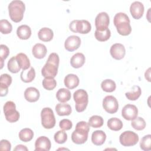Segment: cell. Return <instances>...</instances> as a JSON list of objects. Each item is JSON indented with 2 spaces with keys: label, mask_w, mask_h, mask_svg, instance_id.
I'll return each mask as SVG.
<instances>
[{
  "label": "cell",
  "mask_w": 151,
  "mask_h": 151,
  "mask_svg": "<svg viewBox=\"0 0 151 151\" xmlns=\"http://www.w3.org/2000/svg\"><path fill=\"white\" fill-rule=\"evenodd\" d=\"M59 56L55 52L50 54L45 64L41 70V74L44 77L54 78L58 72L59 65Z\"/></svg>",
  "instance_id": "cell-1"
},
{
  "label": "cell",
  "mask_w": 151,
  "mask_h": 151,
  "mask_svg": "<svg viewBox=\"0 0 151 151\" xmlns=\"http://www.w3.org/2000/svg\"><path fill=\"white\" fill-rule=\"evenodd\" d=\"M90 125L88 123L84 121L78 122L71 134L72 141L77 145L84 143L87 140Z\"/></svg>",
  "instance_id": "cell-2"
},
{
  "label": "cell",
  "mask_w": 151,
  "mask_h": 151,
  "mask_svg": "<svg viewBox=\"0 0 151 151\" xmlns=\"http://www.w3.org/2000/svg\"><path fill=\"white\" fill-rule=\"evenodd\" d=\"M113 22L120 35L126 36L131 33L132 27L130 24V19L125 13L119 12L116 14L114 17Z\"/></svg>",
  "instance_id": "cell-3"
},
{
  "label": "cell",
  "mask_w": 151,
  "mask_h": 151,
  "mask_svg": "<svg viewBox=\"0 0 151 151\" xmlns=\"http://www.w3.org/2000/svg\"><path fill=\"white\" fill-rule=\"evenodd\" d=\"M25 9L24 3L19 0L11 1L8 5L9 15L11 20L15 22H20L24 17Z\"/></svg>",
  "instance_id": "cell-4"
},
{
  "label": "cell",
  "mask_w": 151,
  "mask_h": 151,
  "mask_svg": "<svg viewBox=\"0 0 151 151\" xmlns=\"http://www.w3.org/2000/svg\"><path fill=\"white\" fill-rule=\"evenodd\" d=\"M74 100L76 102V110L77 112L83 111L87 107L88 99L87 91L83 89H78L73 94Z\"/></svg>",
  "instance_id": "cell-5"
},
{
  "label": "cell",
  "mask_w": 151,
  "mask_h": 151,
  "mask_svg": "<svg viewBox=\"0 0 151 151\" xmlns=\"http://www.w3.org/2000/svg\"><path fill=\"white\" fill-rule=\"evenodd\" d=\"M4 113L6 120L10 123L17 122L19 119V113L16 110L15 104L12 101H8L4 106Z\"/></svg>",
  "instance_id": "cell-6"
},
{
  "label": "cell",
  "mask_w": 151,
  "mask_h": 151,
  "mask_svg": "<svg viewBox=\"0 0 151 151\" xmlns=\"http://www.w3.org/2000/svg\"><path fill=\"white\" fill-rule=\"evenodd\" d=\"M41 124L45 129H52L55 125V119L53 111L50 107H44L41 112Z\"/></svg>",
  "instance_id": "cell-7"
},
{
  "label": "cell",
  "mask_w": 151,
  "mask_h": 151,
  "mask_svg": "<svg viewBox=\"0 0 151 151\" xmlns=\"http://www.w3.org/2000/svg\"><path fill=\"white\" fill-rule=\"evenodd\" d=\"M69 28L73 32L85 34L91 31V26L90 23L87 20L76 19L70 22Z\"/></svg>",
  "instance_id": "cell-8"
},
{
  "label": "cell",
  "mask_w": 151,
  "mask_h": 151,
  "mask_svg": "<svg viewBox=\"0 0 151 151\" xmlns=\"http://www.w3.org/2000/svg\"><path fill=\"white\" fill-rule=\"evenodd\" d=\"M119 141L123 146H132L138 142L139 136L132 131H125L120 134Z\"/></svg>",
  "instance_id": "cell-9"
},
{
  "label": "cell",
  "mask_w": 151,
  "mask_h": 151,
  "mask_svg": "<svg viewBox=\"0 0 151 151\" xmlns=\"http://www.w3.org/2000/svg\"><path fill=\"white\" fill-rule=\"evenodd\" d=\"M103 107L105 111L110 114L116 113L119 109V103L113 96H107L103 100Z\"/></svg>",
  "instance_id": "cell-10"
},
{
  "label": "cell",
  "mask_w": 151,
  "mask_h": 151,
  "mask_svg": "<svg viewBox=\"0 0 151 151\" xmlns=\"http://www.w3.org/2000/svg\"><path fill=\"white\" fill-rule=\"evenodd\" d=\"M110 22L109 15L105 12H100L95 18V25L96 30L104 31L108 28Z\"/></svg>",
  "instance_id": "cell-11"
},
{
  "label": "cell",
  "mask_w": 151,
  "mask_h": 151,
  "mask_svg": "<svg viewBox=\"0 0 151 151\" xmlns=\"http://www.w3.org/2000/svg\"><path fill=\"white\" fill-rule=\"evenodd\" d=\"M138 109L133 104H127L125 105L122 110V116L127 120H132L137 117Z\"/></svg>",
  "instance_id": "cell-12"
},
{
  "label": "cell",
  "mask_w": 151,
  "mask_h": 151,
  "mask_svg": "<svg viewBox=\"0 0 151 151\" xmlns=\"http://www.w3.org/2000/svg\"><path fill=\"white\" fill-rule=\"evenodd\" d=\"M81 44L80 38L77 35L69 36L65 41L64 47L68 51H73L79 48Z\"/></svg>",
  "instance_id": "cell-13"
},
{
  "label": "cell",
  "mask_w": 151,
  "mask_h": 151,
  "mask_svg": "<svg viewBox=\"0 0 151 151\" xmlns=\"http://www.w3.org/2000/svg\"><path fill=\"white\" fill-rule=\"evenodd\" d=\"M110 52L113 58L119 60L124 57L126 50L123 44L120 43H116L111 46Z\"/></svg>",
  "instance_id": "cell-14"
},
{
  "label": "cell",
  "mask_w": 151,
  "mask_h": 151,
  "mask_svg": "<svg viewBox=\"0 0 151 151\" xmlns=\"http://www.w3.org/2000/svg\"><path fill=\"white\" fill-rule=\"evenodd\" d=\"M51 146V142L47 137L40 136L35 142V151H48Z\"/></svg>",
  "instance_id": "cell-15"
},
{
  "label": "cell",
  "mask_w": 151,
  "mask_h": 151,
  "mask_svg": "<svg viewBox=\"0 0 151 151\" xmlns=\"http://www.w3.org/2000/svg\"><path fill=\"white\" fill-rule=\"evenodd\" d=\"M12 83V77L8 74H2L0 77V95L5 96L8 92V87Z\"/></svg>",
  "instance_id": "cell-16"
},
{
  "label": "cell",
  "mask_w": 151,
  "mask_h": 151,
  "mask_svg": "<svg viewBox=\"0 0 151 151\" xmlns=\"http://www.w3.org/2000/svg\"><path fill=\"white\" fill-rule=\"evenodd\" d=\"M130 12L133 18L136 19H140L144 12L143 4L139 1L133 2L130 6Z\"/></svg>",
  "instance_id": "cell-17"
},
{
  "label": "cell",
  "mask_w": 151,
  "mask_h": 151,
  "mask_svg": "<svg viewBox=\"0 0 151 151\" xmlns=\"http://www.w3.org/2000/svg\"><path fill=\"white\" fill-rule=\"evenodd\" d=\"M40 92L35 87H30L27 88L24 92V97L27 101L29 102H35L40 98Z\"/></svg>",
  "instance_id": "cell-18"
},
{
  "label": "cell",
  "mask_w": 151,
  "mask_h": 151,
  "mask_svg": "<svg viewBox=\"0 0 151 151\" xmlns=\"http://www.w3.org/2000/svg\"><path fill=\"white\" fill-rule=\"evenodd\" d=\"M47 49L46 47L40 43L35 44L32 48V52L34 57L38 59L43 58L47 54Z\"/></svg>",
  "instance_id": "cell-19"
},
{
  "label": "cell",
  "mask_w": 151,
  "mask_h": 151,
  "mask_svg": "<svg viewBox=\"0 0 151 151\" xmlns=\"http://www.w3.org/2000/svg\"><path fill=\"white\" fill-rule=\"evenodd\" d=\"M106 139V134L103 130H96L91 134V142L96 146L102 145Z\"/></svg>",
  "instance_id": "cell-20"
},
{
  "label": "cell",
  "mask_w": 151,
  "mask_h": 151,
  "mask_svg": "<svg viewBox=\"0 0 151 151\" xmlns=\"http://www.w3.org/2000/svg\"><path fill=\"white\" fill-rule=\"evenodd\" d=\"M78 77L74 74H67L64 78V85L68 89H73L77 87L79 84Z\"/></svg>",
  "instance_id": "cell-21"
},
{
  "label": "cell",
  "mask_w": 151,
  "mask_h": 151,
  "mask_svg": "<svg viewBox=\"0 0 151 151\" xmlns=\"http://www.w3.org/2000/svg\"><path fill=\"white\" fill-rule=\"evenodd\" d=\"M85 56L81 52H77L74 54L70 60L71 65L75 68L81 67L85 63Z\"/></svg>",
  "instance_id": "cell-22"
},
{
  "label": "cell",
  "mask_w": 151,
  "mask_h": 151,
  "mask_svg": "<svg viewBox=\"0 0 151 151\" xmlns=\"http://www.w3.org/2000/svg\"><path fill=\"white\" fill-rule=\"evenodd\" d=\"M17 36L21 40H27L31 35V29L27 25H21L17 29Z\"/></svg>",
  "instance_id": "cell-23"
},
{
  "label": "cell",
  "mask_w": 151,
  "mask_h": 151,
  "mask_svg": "<svg viewBox=\"0 0 151 151\" xmlns=\"http://www.w3.org/2000/svg\"><path fill=\"white\" fill-rule=\"evenodd\" d=\"M38 35L40 40L44 42H48L50 41L52 39L54 33L52 29H51L50 28L47 27H44L40 29L38 33Z\"/></svg>",
  "instance_id": "cell-24"
},
{
  "label": "cell",
  "mask_w": 151,
  "mask_h": 151,
  "mask_svg": "<svg viewBox=\"0 0 151 151\" xmlns=\"http://www.w3.org/2000/svg\"><path fill=\"white\" fill-rule=\"evenodd\" d=\"M15 57L19 67L22 68V70H27L30 67V61L26 54L21 52L18 54Z\"/></svg>",
  "instance_id": "cell-25"
},
{
  "label": "cell",
  "mask_w": 151,
  "mask_h": 151,
  "mask_svg": "<svg viewBox=\"0 0 151 151\" xmlns=\"http://www.w3.org/2000/svg\"><path fill=\"white\" fill-rule=\"evenodd\" d=\"M55 111L59 116H68L71 113V107L70 105L65 103H58L55 106Z\"/></svg>",
  "instance_id": "cell-26"
},
{
  "label": "cell",
  "mask_w": 151,
  "mask_h": 151,
  "mask_svg": "<svg viewBox=\"0 0 151 151\" xmlns=\"http://www.w3.org/2000/svg\"><path fill=\"white\" fill-rule=\"evenodd\" d=\"M35 77V71L33 67H31L29 70H22L20 74L21 79L25 83L31 82Z\"/></svg>",
  "instance_id": "cell-27"
},
{
  "label": "cell",
  "mask_w": 151,
  "mask_h": 151,
  "mask_svg": "<svg viewBox=\"0 0 151 151\" xmlns=\"http://www.w3.org/2000/svg\"><path fill=\"white\" fill-rule=\"evenodd\" d=\"M56 97L61 103H65L69 101L71 99V93L67 88H60L56 93Z\"/></svg>",
  "instance_id": "cell-28"
},
{
  "label": "cell",
  "mask_w": 151,
  "mask_h": 151,
  "mask_svg": "<svg viewBox=\"0 0 151 151\" xmlns=\"http://www.w3.org/2000/svg\"><path fill=\"white\" fill-rule=\"evenodd\" d=\"M108 127L114 131H119L123 127V123L121 120L116 117H113L107 121Z\"/></svg>",
  "instance_id": "cell-29"
},
{
  "label": "cell",
  "mask_w": 151,
  "mask_h": 151,
  "mask_svg": "<svg viewBox=\"0 0 151 151\" xmlns=\"http://www.w3.org/2000/svg\"><path fill=\"white\" fill-rule=\"evenodd\" d=\"M34 136L33 131L29 128L22 129L19 133V139L24 142H28L32 140Z\"/></svg>",
  "instance_id": "cell-30"
},
{
  "label": "cell",
  "mask_w": 151,
  "mask_h": 151,
  "mask_svg": "<svg viewBox=\"0 0 151 151\" xmlns=\"http://www.w3.org/2000/svg\"><path fill=\"white\" fill-rule=\"evenodd\" d=\"M142 94V90L139 86H134L130 91L127 92L125 93L126 97L129 100H136L139 99Z\"/></svg>",
  "instance_id": "cell-31"
},
{
  "label": "cell",
  "mask_w": 151,
  "mask_h": 151,
  "mask_svg": "<svg viewBox=\"0 0 151 151\" xmlns=\"http://www.w3.org/2000/svg\"><path fill=\"white\" fill-rule=\"evenodd\" d=\"M101 87L103 91L110 93L115 90L116 85L113 80L111 79H106L101 82Z\"/></svg>",
  "instance_id": "cell-32"
},
{
  "label": "cell",
  "mask_w": 151,
  "mask_h": 151,
  "mask_svg": "<svg viewBox=\"0 0 151 151\" xmlns=\"http://www.w3.org/2000/svg\"><path fill=\"white\" fill-rule=\"evenodd\" d=\"M111 35L110 30L107 28L104 31L96 30L94 33L95 38L99 41L103 42L108 40Z\"/></svg>",
  "instance_id": "cell-33"
},
{
  "label": "cell",
  "mask_w": 151,
  "mask_h": 151,
  "mask_svg": "<svg viewBox=\"0 0 151 151\" xmlns=\"http://www.w3.org/2000/svg\"><path fill=\"white\" fill-rule=\"evenodd\" d=\"M104 120L101 116L98 115L92 116L88 120V124L90 126L94 128L101 127L103 125Z\"/></svg>",
  "instance_id": "cell-34"
},
{
  "label": "cell",
  "mask_w": 151,
  "mask_h": 151,
  "mask_svg": "<svg viewBox=\"0 0 151 151\" xmlns=\"http://www.w3.org/2000/svg\"><path fill=\"white\" fill-rule=\"evenodd\" d=\"M131 125L135 130H142L146 127V122L143 118L141 117H137L132 120Z\"/></svg>",
  "instance_id": "cell-35"
},
{
  "label": "cell",
  "mask_w": 151,
  "mask_h": 151,
  "mask_svg": "<svg viewBox=\"0 0 151 151\" xmlns=\"http://www.w3.org/2000/svg\"><path fill=\"white\" fill-rule=\"evenodd\" d=\"M7 67L8 70L12 73H17L21 69L17 63L15 56L12 57L9 59L7 64Z\"/></svg>",
  "instance_id": "cell-36"
},
{
  "label": "cell",
  "mask_w": 151,
  "mask_h": 151,
  "mask_svg": "<svg viewBox=\"0 0 151 151\" xmlns=\"http://www.w3.org/2000/svg\"><path fill=\"white\" fill-rule=\"evenodd\" d=\"M140 148L145 150L147 151L151 149V135L147 134L144 136L140 142Z\"/></svg>",
  "instance_id": "cell-37"
},
{
  "label": "cell",
  "mask_w": 151,
  "mask_h": 151,
  "mask_svg": "<svg viewBox=\"0 0 151 151\" xmlns=\"http://www.w3.org/2000/svg\"><path fill=\"white\" fill-rule=\"evenodd\" d=\"M57 86L56 80L54 78L45 77L42 80V86L47 90H53Z\"/></svg>",
  "instance_id": "cell-38"
},
{
  "label": "cell",
  "mask_w": 151,
  "mask_h": 151,
  "mask_svg": "<svg viewBox=\"0 0 151 151\" xmlns=\"http://www.w3.org/2000/svg\"><path fill=\"white\" fill-rule=\"evenodd\" d=\"M12 30L11 24L6 19H1L0 21V31L3 34H9Z\"/></svg>",
  "instance_id": "cell-39"
},
{
  "label": "cell",
  "mask_w": 151,
  "mask_h": 151,
  "mask_svg": "<svg viewBox=\"0 0 151 151\" xmlns=\"http://www.w3.org/2000/svg\"><path fill=\"white\" fill-rule=\"evenodd\" d=\"M54 140L59 144L64 143L67 139V134L64 130H61L57 132L54 136Z\"/></svg>",
  "instance_id": "cell-40"
},
{
  "label": "cell",
  "mask_w": 151,
  "mask_h": 151,
  "mask_svg": "<svg viewBox=\"0 0 151 151\" xmlns=\"http://www.w3.org/2000/svg\"><path fill=\"white\" fill-rule=\"evenodd\" d=\"M1 47V52H0V57H1V69L4 66V60L7 58L9 54V50L8 47L4 45L1 44L0 45Z\"/></svg>",
  "instance_id": "cell-41"
},
{
  "label": "cell",
  "mask_w": 151,
  "mask_h": 151,
  "mask_svg": "<svg viewBox=\"0 0 151 151\" xmlns=\"http://www.w3.org/2000/svg\"><path fill=\"white\" fill-rule=\"evenodd\" d=\"M60 127L64 130H68L71 129L73 126L72 122L68 119H63L59 123Z\"/></svg>",
  "instance_id": "cell-42"
},
{
  "label": "cell",
  "mask_w": 151,
  "mask_h": 151,
  "mask_svg": "<svg viewBox=\"0 0 151 151\" xmlns=\"http://www.w3.org/2000/svg\"><path fill=\"white\" fill-rule=\"evenodd\" d=\"M11 148V145L10 142L5 139H2L0 142V150L9 151Z\"/></svg>",
  "instance_id": "cell-43"
},
{
  "label": "cell",
  "mask_w": 151,
  "mask_h": 151,
  "mask_svg": "<svg viewBox=\"0 0 151 151\" xmlns=\"http://www.w3.org/2000/svg\"><path fill=\"white\" fill-rule=\"evenodd\" d=\"M28 150V148L25 146L22 145H18L16 146V147L14 149V150H15V151H19V150L27 151Z\"/></svg>",
  "instance_id": "cell-44"
},
{
  "label": "cell",
  "mask_w": 151,
  "mask_h": 151,
  "mask_svg": "<svg viewBox=\"0 0 151 151\" xmlns=\"http://www.w3.org/2000/svg\"><path fill=\"white\" fill-rule=\"evenodd\" d=\"M145 78L148 81H150V68H149L145 73Z\"/></svg>",
  "instance_id": "cell-45"
}]
</instances>
